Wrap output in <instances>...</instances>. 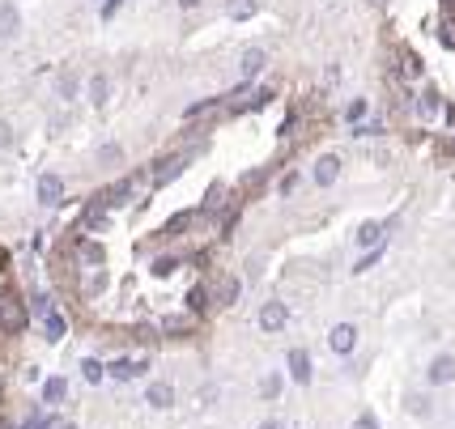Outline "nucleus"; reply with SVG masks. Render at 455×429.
<instances>
[{
	"label": "nucleus",
	"instance_id": "f257e3e1",
	"mask_svg": "<svg viewBox=\"0 0 455 429\" xmlns=\"http://www.w3.org/2000/svg\"><path fill=\"white\" fill-rule=\"evenodd\" d=\"M26 323H30V314H26V306H22V302H13V298H9V302H0V332L17 336Z\"/></svg>",
	"mask_w": 455,
	"mask_h": 429
},
{
	"label": "nucleus",
	"instance_id": "f03ea898",
	"mask_svg": "<svg viewBox=\"0 0 455 429\" xmlns=\"http://www.w3.org/2000/svg\"><path fill=\"white\" fill-rule=\"evenodd\" d=\"M353 344H358V328H353V323H336L332 332H328V349L332 353H353Z\"/></svg>",
	"mask_w": 455,
	"mask_h": 429
},
{
	"label": "nucleus",
	"instance_id": "7ed1b4c3",
	"mask_svg": "<svg viewBox=\"0 0 455 429\" xmlns=\"http://www.w3.org/2000/svg\"><path fill=\"white\" fill-rule=\"evenodd\" d=\"M311 374H315V370H311V353H307V349H289V379L307 387Z\"/></svg>",
	"mask_w": 455,
	"mask_h": 429
},
{
	"label": "nucleus",
	"instance_id": "20e7f679",
	"mask_svg": "<svg viewBox=\"0 0 455 429\" xmlns=\"http://www.w3.org/2000/svg\"><path fill=\"white\" fill-rule=\"evenodd\" d=\"M285 319H289L285 302H264V306H260V328H264V332H281Z\"/></svg>",
	"mask_w": 455,
	"mask_h": 429
},
{
	"label": "nucleus",
	"instance_id": "39448f33",
	"mask_svg": "<svg viewBox=\"0 0 455 429\" xmlns=\"http://www.w3.org/2000/svg\"><path fill=\"white\" fill-rule=\"evenodd\" d=\"M451 379H455V357H451V353H438V357L430 361V383H434V387H447Z\"/></svg>",
	"mask_w": 455,
	"mask_h": 429
},
{
	"label": "nucleus",
	"instance_id": "423d86ee",
	"mask_svg": "<svg viewBox=\"0 0 455 429\" xmlns=\"http://www.w3.org/2000/svg\"><path fill=\"white\" fill-rule=\"evenodd\" d=\"M38 200L43 204H60L64 200V179L60 175H43L38 179Z\"/></svg>",
	"mask_w": 455,
	"mask_h": 429
},
{
	"label": "nucleus",
	"instance_id": "0eeeda50",
	"mask_svg": "<svg viewBox=\"0 0 455 429\" xmlns=\"http://www.w3.org/2000/svg\"><path fill=\"white\" fill-rule=\"evenodd\" d=\"M336 175H340V157L336 153H328V157H319V162H315V183L319 187H332Z\"/></svg>",
	"mask_w": 455,
	"mask_h": 429
},
{
	"label": "nucleus",
	"instance_id": "6e6552de",
	"mask_svg": "<svg viewBox=\"0 0 455 429\" xmlns=\"http://www.w3.org/2000/svg\"><path fill=\"white\" fill-rule=\"evenodd\" d=\"M149 370V361L145 357H120L115 365H111V374H115V379L120 383H128V379H136V374H145Z\"/></svg>",
	"mask_w": 455,
	"mask_h": 429
},
{
	"label": "nucleus",
	"instance_id": "1a4fd4ad",
	"mask_svg": "<svg viewBox=\"0 0 455 429\" xmlns=\"http://www.w3.org/2000/svg\"><path fill=\"white\" fill-rule=\"evenodd\" d=\"M145 400L154 404V408H171V404H175V387H171V383H149Z\"/></svg>",
	"mask_w": 455,
	"mask_h": 429
},
{
	"label": "nucleus",
	"instance_id": "9d476101",
	"mask_svg": "<svg viewBox=\"0 0 455 429\" xmlns=\"http://www.w3.org/2000/svg\"><path fill=\"white\" fill-rule=\"evenodd\" d=\"M22 30V13L13 5H0V38H13Z\"/></svg>",
	"mask_w": 455,
	"mask_h": 429
},
{
	"label": "nucleus",
	"instance_id": "9b49d317",
	"mask_svg": "<svg viewBox=\"0 0 455 429\" xmlns=\"http://www.w3.org/2000/svg\"><path fill=\"white\" fill-rule=\"evenodd\" d=\"M264 60H268V56H264L260 47H247V51H243V77H256V73L264 68Z\"/></svg>",
	"mask_w": 455,
	"mask_h": 429
},
{
	"label": "nucleus",
	"instance_id": "f8f14e48",
	"mask_svg": "<svg viewBox=\"0 0 455 429\" xmlns=\"http://www.w3.org/2000/svg\"><path fill=\"white\" fill-rule=\"evenodd\" d=\"M183 166H187V157H166V162L154 170V183H171V179H175Z\"/></svg>",
	"mask_w": 455,
	"mask_h": 429
},
{
	"label": "nucleus",
	"instance_id": "ddd939ff",
	"mask_svg": "<svg viewBox=\"0 0 455 429\" xmlns=\"http://www.w3.org/2000/svg\"><path fill=\"white\" fill-rule=\"evenodd\" d=\"M64 395H68V383H64V379H47V383H43V400H47V404H60Z\"/></svg>",
	"mask_w": 455,
	"mask_h": 429
},
{
	"label": "nucleus",
	"instance_id": "4468645a",
	"mask_svg": "<svg viewBox=\"0 0 455 429\" xmlns=\"http://www.w3.org/2000/svg\"><path fill=\"white\" fill-rule=\"evenodd\" d=\"M107 94H111V81H107L103 73H98V77L89 81V102H98V106H103V102H107Z\"/></svg>",
	"mask_w": 455,
	"mask_h": 429
},
{
	"label": "nucleus",
	"instance_id": "2eb2a0df",
	"mask_svg": "<svg viewBox=\"0 0 455 429\" xmlns=\"http://www.w3.org/2000/svg\"><path fill=\"white\" fill-rule=\"evenodd\" d=\"M166 336H179V332H192V314H171L166 323H162Z\"/></svg>",
	"mask_w": 455,
	"mask_h": 429
},
{
	"label": "nucleus",
	"instance_id": "dca6fc26",
	"mask_svg": "<svg viewBox=\"0 0 455 429\" xmlns=\"http://www.w3.org/2000/svg\"><path fill=\"white\" fill-rule=\"evenodd\" d=\"M43 332H47V340H60L64 336V314H47L43 319Z\"/></svg>",
	"mask_w": 455,
	"mask_h": 429
},
{
	"label": "nucleus",
	"instance_id": "f3484780",
	"mask_svg": "<svg viewBox=\"0 0 455 429\" xmlns=\"http://www.w3.org/2000/svg\"><path fill=\"white\" fill-rule=\"evenodd\" d=\"M358 242H366V247H370V242H383V226H379V221H366V226L358 230Z\"/></svg>",
	"mask_w": 455,
	"mask_h": 429
},
{
	"label": "nucleus",
	"instance_id": "a211bd4d",
	"mask_svg": "<svg viewBox=\"0 0 455 429\" xmlns=\"http://www.w3.org/2000/svg\"><path fill=\"white\" fill-rule=\"evenodd\" d=\"M81 374H85V383H103V361L85 357V361H81Z\"/></svg>",
	"mask_w": 455,
	"mask_h": 429
},
{
	"label": "nucleus",
	"instance_id": "6ab92c4d",
	"mask_svg": "<svg viewBox=\"0 0 455 429\" xmlns=\"http://www.w3.org/2000/svg\"><path fill=\"white\" fill-rule=\"evenodd\" d=\"M438 106H442V94H438V89L430 85V89L421 94V111H426V115H434V111H438Z\"/></svg>",
	"mask_w": 455,
	"mask_h": 429
},
{
	"label": "nucleus",
	"instance_id": "aec40b11",
	"mask_svg": "<svg viewBox=\"0 0 455 429\" xmlns=\"http://www.w3.org/2000/svg\"><path fill=\"white\" fill-rule=\"evenodd\" d=\"M30 306H34V314H38V319L56 314V306H52V298H47V293H34V298H30Z\"/></svg>",
	"mask_w": 455,
	"mask_h": 429
},
{
	"label": "nucleus",
	"instance_id": "412c9836",
	"mask_svg": "<svg viewBox=\"0 0 455 429\" xmlns=\"http://www.w3.org/2000/svg\"><path fill=\"white\" fill-rule=\"evenodd\" d=\"M260 395H264V400H277V395H281V374H268V379L260 383Z\"/></svg>",
	"mask_w": 455,
	"mask_h": 429
},
{
	"label": "nucleus",
	"instance_id": "4be33fe9",
	"mask_svg": "<svg viewBox=\"0 0 455 429\" xmlns=\"http://www.w3.org/2000/svg\"><path fill=\"white\" fill-rule=\"evenodd\" d=\"M187 306H192V310H205V306H209V289H205V285H196V289L187 293Z\"/></svg>",
	"mask_w": 455,
	"mask_h": 429
},
{
	"label": "nucleus",
	"instance_id": "5701e85b",
	"mask_svg": "<svg viewBox=\"0 0 455 429\" xmlns=\"http://www.w3.org/2000/svg\"><path fill=\"white\" fill-rule=\"evenodd\" d=\"M217 298H222L226 306H234V298H238V281H234V277H226V281H222V289H217Z\"/></svg>",
	"mask_w": 455,
	"mask_h": 429
},
{
	"label": "nucleus",
	"instance_id": "b1692460",
	"mask_svg": "<svg viewBox=\"0 0 455 429\" xmlns=\"http://www.w3.org/2000/svg\"><path fill=\"white\" fill-rule=\"evenodd\" d=\"M438 38H442V47H455V17L438 22Z\"/></svg>",
	"mask_w": 455,
	"mask_h": 429
},
{
	"label": "nucleus",
	"instance_id": "393cba45",
	"mask_svg": "<svg viewBox=\"0 0 455 429\" xmlns=\"http://www.w3.org/2000/svg\"><path fill=\"white\" fill-rule=\"evenodd\" d=\"M256 13V0H230V17H251Z\"/></svg>",
	"mask_w": 455,
	"mask_h": 429
},
{
	"label": "nucleus",
	"instance_id": "a878e982",
	"mask_svg": "<svg viewBox=\"0 0 455 429\" xmlns=\"http://www.w3.org/2000/svg\"><path fill=\"white\" fill-rule=\"evenodd\" d=\"M56 89H60V98H73V94H77V77H73V73H60Z\"/></svg>",
	"mask_w": 455,
	"mask_h": 429
},
{
	"label": "nucleus",
	"instance_id": "bb28decb",
	"mask_svg": "<svg viewBox=\"0 0 455 429\" xmlns=\"http://www.w3.org/2000/svg\"><path fill=\"white\" fill-rule=\"evenodd\" d=\"M179 268V259H171V255H162V259H154V277H171Z\"/></svg>",
	"mask_w": 455,
	"mask_h": 429
},
{
	"label": "nucleus",
	"instance_id": "cd10ccee",
	"mask_svg": "<svg viewBox=\"0 0 455 429\" xmlns=\"http://www.w3.org/2000/svg\"><path fill=\"white\" fill-rule=\"evenodd\" d=\"M187 226H192V212H179V217H171V221H166V230H162V234H179V230H187Z\"/></svg>",
	"mask_w": 455,
	"mask_h": 429
},
{
	"label": "nucleus",
	"instance_id": "c85d7f7f",
	"mask_svg": "<svg viewBox=\"0 0 455 429\" xmlns=\"http://www.w3.org/2000/svg\"><path fill=\"white\" fill-rule=\"evenodd\" d=\"M404 404H409V412H413V416H426V412H430V400H426V395H409Z\"/></svg>",
	"mask_w": 455,
	"mask_h": 429
},
{
	"label": "nucleus",
	"instance_id": "c756f323",
	"mask_svg": "<svg viewBox=\"0 0 455 429\" xmlns=\"http://www.w3.org/2000/svg\"><path fill=\"white\" fill-rule=\"evenodd\" d=\"M81 259H85V263H103V247H98V242H85V247H81Z\"/></svg>",
	"mask_w": 455,
	"mask_h": 429
},
{
	"label": "nucleus",
	"instance_id": "7c9ffc66",
	"mask_svg": "<svg viewBox=\"0 0 455 429\" xmlns=\"http://www.w3.org/2000/svg\"><path fill=\"white\" fill-rule=\"evenodd\" d=\"M98 157H103V162H120L124 149H120V145H103V149H98Z\"/></svg>",
	"mask_w": 455,
	"mask_h": 429
},
{
	"label": "nucleus",
	"instance_id": "2f4dec72",
	"mask_svg": "<svg viewBox=\"0 0 455 429\" xmlns=\"http://www.w3.org/2000/svg\"><path fill=\"white\" fill-rule=\"evenodd\" d=\"M43 429H73L68 416H52V421H43Z\"/></svg>",
	"mask_w": 455,
	"mask_h": 429
},
{
	"label": "nucleus",
	"instance_id": "473e14b6",
	"mask_svg": "<svg viewBox=\"0 0 455 429\" xmlns=\"http://www.w3.org/2000/svg\"><path fill=\"white\" fill-rule=\"evenodd\" d=\"M353 429H379V421H375V416H370V412H362V416H358V421H353Z\"/></svg>",
	"mask_w": 455,
	"mask_h": 429
},
{
	"label": "nucleus",
	"instance_id": "72a5a7b5",
	"mask_svg": "<svg viewBox=\"0 0 455 429\" xmlns=\"http://www.w3.org/2000/svg\"><path fill=\"white\" fill-rule=\"evenodd\" d=\"M9 145H13V128L0 119V149H9Z\"/></svg>",
	"mask_w": 455,
	"mask_h": 429
},
{
	"label": "nucleus",
	"instance_id": "f704fd0d",
	"mask_svg": "<svg viewBox=\"0 0 455 429\" xmlns=\"http://www.w3.org/2000/svg\"><path fill=\"white\" fill-rule=\"evenodd\" d=\"M217 204H222V183H213V187H209V200H205V208H217Z\"/></svg>",
	"mask_w": 455,
	"mask_h": 429
},
{
	"label": "nucleus",
	"instance_id": "c9c22d12",
	"mask_svg": "<svg viewBox=\"0 0 455 429\" xmlns=\"http://www.w3.org/2000/svg\"><path fill=\"white\" fill-rule=\"evenodd\" d=\"M362 115H366V102H362V98L349 102V119H362Z\"/></svg>",
	"mask_w": 455,
	"mask_h": 429
},
{
	"label": "nucleus",
	"instance_id": "e433bc0d",
	"mask_svg": "<svg viewBox=\"0 0 455 429\" xmlns=\"http://www.w3.org/2000/svg\"><path fill=\"white\" fill-rule=\"evenodd\" d=\"M375 259H379V247H375V251H370V255H362V259H358V272H366V268H370V263H375Z\"/></svg>",
	"mask_w": 455,
	"mask_h": 429
},
{
	"label": "nucleus",
	"instance_id": "4c0bfd02",
	"mask_svg": "<svg viewBox=\"0 0 455 429\" xmlns=\"http://www.w3.org/2000/svg\"><path fill=\"white\" fill-rule=\"evenodd\" d=\"M115 9H120V0H107V5H103V13H107V17H111Z\"/></svg>",
	"mask_w": 455,
	"mask_h": 429
},
{
	"label": "nucleus",
	"instance_id": "58836bf2",
	"mask_svg": "<svg viewBox=\"0 0 455 429\" xmlns=\"http://www.w3.org/2000/svg\"><path fill=\"white\" fill-rule=\"evenodd\" d=\"M260 429H281V421H264V425H260Z\"/></svg>",
	"mask_w": 455,
	"mask_h": 429
},
{
	"label": "nucleus",
	"instance_id": "ea45409f",
	"mask_svg": "<svg viewBox=\"0 0 455 429\" xmlns=\"http://www.w3.org/2000/svg\"><path fill=\"white\" fill-rule=\"evenodd\" d=\"M179 5H183V9H196V5H200V0H179Z\"/></svg>",
	"mask_w": 455,
	"mask_h": 429
},
{
	"label": "nucleus",
	"instance_id": "a19ab883",
	"mask_svg": "<svg viewBox=\"0 0 455 429\" xmlns=\"http://www.w3.org/2000/svg\"><path fill=\"white\" fill-rule=\"evenodd\" d=\"M442 5H455V0H442Z\"/></svg>",
	"mask_w": 455,
	"mask_h": 429
}]
</instances>
